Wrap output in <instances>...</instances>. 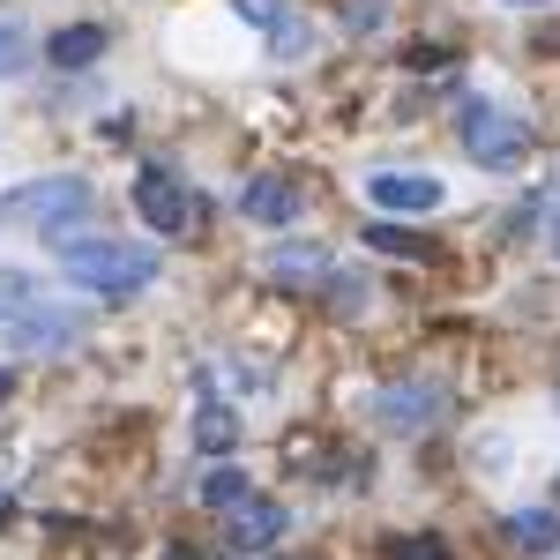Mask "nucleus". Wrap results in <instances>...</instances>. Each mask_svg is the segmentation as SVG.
<instances>
[{
  "label": "nucleus",
  "instance_id": "6e6552de",
  "mask_svg": "<svg viewBox=\"0 0 560 560\" xmlns=\"http://www.w3.org/2000/svg\"><path fill=\"white\" fill-rule=\"evenodd\" d=\"M366 195L382 210H441V179H427V173H374Z\"/></svg>",
  "mask_w": 560,
  "mask_h": 560
},
{
  "label": "nucleus",
  "instance_id": "a211bd4d",
  "mask_svg": "<svg viewBox=\"0 0 560 560\" xmlns=\"http://www.w3.org/2000/svg\"><path fill=\"white\" fill-rule=\"evenodd\" d=\"M306 38H314V31H306V15H277V23H269V45H277L284 60H300Z\"/></svg>",
  "mask_w": 560,
  "mask_h": 560
},
{
  "label": "nucleus",
  "instance_id": "dca6fc26",
  "mask_svg": "<svg viewBox=\"0 0 560 560\" xmlns=\"http://www.w3.org/2000/svg\"><path fill=\"white\" fill-rule=\"evenodd\" d=\"M31 68V31L15 15H0V75H23Z\"/></svg>",
  "mask_w": 560,
  "mask_h": 560
},
{
  "label": "nucleus",
  "instance_id": "423d86ee",
  "mask_svg": "<svg viewBox=\"0 0 560 560\" xmlns=\"http://www.w3.org/2000/svg\"><path fill=\"white\" fill-rule=\"evenodd\" d=\"M240 210H247V224H261V232H284L292 217H300V187L292 179H247V195H240Z\"/></svg>",
  "mask_w": 560,
  "mask_h": 560
},
{
  "label": "nucleus",
  "instance_id": "9d476101",
  "mask_svg": "<svg viewBox=\"0 0 560 560\" xmlns=\"http://www.w3.org/2000/svg\"><path fill=\"white\" fill-rule=\"evenodd\" d=\"M277 538H284V509H277V501H240V509H232V546H240V553L277 546Z\"/></svg>",
  "mask_w": 560,
  "mask_h": 560
},
{
  "label": "nucleus",
  "instance_id": "ddd939ff",
  "mask_svg": "<svg viewBox=\"0 0 560 560\" xmlns=\"http://www.w3.org/2000/svg\"><path fill=\"white\" fill-rule=\"evenodd\" d=\"M195 441H202V456H224V448L240 441V419H232L224 404H202V419H195Z\"/></svg>",
  "mask_w": 560,
  "mask_h": 560
},
{
  "label": "nucleus",
  "instance_id": "1a4fd4ad",
  "mask_svg": "<svg viewBox=\"0 0 560 560\" xmlns=\"http://www.w3.org/2000/svg\"><path fill=\"white\" fill-rule=\"evenodd\" d=\"M427 419H441V388L411 382V388H388V396H382V427H396V433H419Z\"/></svg>",
  "mask_w": 560,
  "mask_h": 560
},
{
  "label": "nucleus",
  "instance_id": "0eeeda50",
  "mask_svg": "<svg viewBox=\"0 0 560 560\" xmlns=\"http://www.w3.org/2000/svg\"><path fill=\"white\" fill-rule=\"evenodd\" d=\"M261 277H269V284H292V292H306V284H322V277H337V269H329V255H322V247L292 240V247H277V255L261 261Z\"/></svg>",
  "mask_w": 560,
  "mask_h": 560
},
{
  "label": "nucleus",
  "instance_id": "f8f14e48",
  "mask_svg": "<svg viewBox=\"0 0 560 560\" xmlns=\"http://www.w3.org/2000/svg\"><path fill=\"white\" fill-rule=\"evenodd\" d=\"M60 68H90L97 52H105V31L97 23H68V31H52V45H45Z\"/></svg>",
  "mask_w": 560,
  "mask_h": 560
},
{
  "label": "nucleus",
  "instance_id": "f3484780",
  "mask_svg": "<svg viewBox=\"0 0 560 560\" xmlns=\"http://www.w3.org/2000/svg\"><path fill=\"white\" fill-rule=\"evenodd\" d=\"M23 306H38V277H23V269H0V322H15Z\"/></svg>",
  "mask_w": 560,
  "mask_h": 560
},
{
  "label": "nucleus",
  "instance_id": "6ab92c4d",
  "mask_svg": "<svg viewBox=\"0 0 560 560\" xmlns=\"http://www.w3.org/2000/svg\"><path fill=\"white\" fill-rule=\"evenodd\" d=\"M345 23L351 31H382V0H345Z\"/></svg>",
  "mask_w": 560,
  "mask_h": 560
},
{
  "label": "nucleus",
  "instance_id": "5701e85b",
  "mask_svg": "<svg viewBox=\"0 0 560 560\" xmlns=\"http://www.w3.org/2000/svg\"><path fill=\"white\" fill-rule=\"evenodd\" d=\"M509 8H546V0H509Z\"/></svg>",
  "mask_w": 560,
  "mask_h": 560
},
{
  "label": "nucleus",
  "instance_id": "4be33fe9",
  "mask_svg": "<svg viewBox=\"0 0 560 560\" xmlns=\"http://www.w3.org/2000/svg\"><path fill=\"white\" fill-rule=\"evenodd\" d=\"M8 388H15V374H8V366H0V404H8Z\"/></svg>",
  "mask_w": 560,
  "mask_h": 560
},
{
  "label": "nucleus",
  "instance_id": "aec40b11",
  "mask_svg": "<svg viewBox=\"0 0 560 560\" xmlns=\"http://www.w3.org/2000/svg\"><path fill=\"white\" fill-rule=\"evenodd\" d=\"M396 560H448V546H441V538H404Z\"/></svg>",
  "mask_w": 560,
  "mask_h": 560
},
{
  "label": "nucleus",
  "instance_id": "f03ea898",
  "mask_svg": "<svg viewBox=\"0 0 560 560\" xmlns=\"http://www.w3.org/2000/svg\"><path fill=\"white\" fill-rule=\"evenodd\" d=\"M68 277L90 284V292H105V300H128L142 292L150 277H158V255L150 247H135V240H83V247H68Z\"/></svg>",
  "mask_w": 560,
  "mask_h": 560
},
{
  "label": "nucleus",
  "instance_id": "7ed1b4c3",
  "mask_svg": "<svg viewBox=\"0 0 560 560\" xmlns=\"http://www.w3.org/2000/svg\"><path fill=\"white\" fill-rule=\"evenodd\" d=\"M0 217H31V224H68V217H97V195H90V179H31V187H15Z\"/></svg>",
  "mask_w": 560,
  "mask_h": 560
},
{
  "label": "nucleus",
  "instance_id": "412c9836",
  "mask_svg": "<svg viewBox=\"0 0 560 560\" xmlns=\"http://www.w3.org/2000/svg\"><path fill=\"white\" fill-rule=\"evenodd\" d=\"M240 15H255V23H277V0H240Z\"/></svg>",
  "mask_w": 560,
  "mask_h": 560
},
{
  "label": "nucleus",
  "instance_id": "f257e3e1",
  "mask_svg": "<svg viewBox=\"0 0 560 560\" xmlns=\"http://www.w3.org/2000/svg\"><path fill=\"white\" fill-rule=\"evenodd\" d=\"M456 135H464V158H478L486 173H516L523 158H530V120L501 113L493 97H464L456 105Z\"/></svg>",
  "mask_w": 560,
  "mask_h": 560
},
{
  "label": "nucleus",
  "instance_id": "4468645a",
  "mask_svg": "<svg viewBox=\"0 0 560 560\" xmlns=\"http://www.w3.org/2000/svg\"><path fill=\"white\" fill-rule=\"evenodd\" d=\"M366 247H374V255H404V261H427L433 255L419 232H396V224H366Z\"/></svg>",
  "mask_w": 560,
  "mask_h": 560
},
{
  "label": "nucleus",
  "instance_id": "39448f33",
  "mask_svg": "<svg viewBox=\"0 0 560 560\" xmlns=\"http://www.w3.org/2000/svg\"><path fill=\"white\" fill-rule=\"evenodd\" d=\"M83 329H90L83 306H23L8 322V351H68Z\"/></svg>",
  "mask_w": 560,
  "mask_h": 560
},
{
  "label": "nucleus",
  "instance_id": "9b49d317",
  "mask_svg": "<svg viewBox=\"0 0 560 560\" xmlns=\"http://www.w3.org/2000/svg\"><path fill=\"white\" fill-rule=\"evenodd\" d=\"M501 538H509L516 553H553L560 546V516L553 509H516V516H501Z\"/></svg>",
  "mask_w": 560,
  "mask_h": 560
},
{
  "label": "nucleus",
  "instance_id": "2eb2a0df",
  "mask_svg": "<svg viewBox=\"0 0 560 560\" xmlns=\"http://www.w3.org/2000/svg\"><path fill=\"white\" fill-rule=\"evenodd\" d=\"M202 501H210V509H240V501H255V493H247V471H232V464L210 471V478H202Z\"/></svg>",
  "mask_w": 560,
  "mask_h": 560
},
{
  "label": "nucleus",
  "instance_id": "20e7f679",
  "mask_svg": "<svg viewBox=\"0 0 560 560\" xmlns=\"http://www.w3.org/2000/svg\"><path fill=\"white\" fill-rule=\"evenodd\" d=\"M135 210H142V224H150V232L187 240V232H195V217H202V202H195L173 173H158V165H150V173L135 179Z\"/></svg>",
  "mask_w": 560,
  "mask_h": 560
}]
</instances>
